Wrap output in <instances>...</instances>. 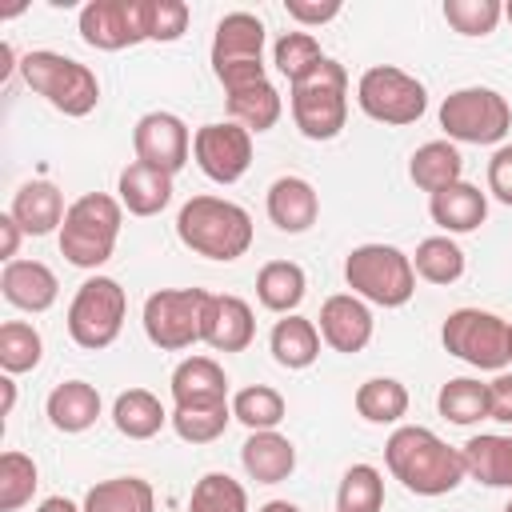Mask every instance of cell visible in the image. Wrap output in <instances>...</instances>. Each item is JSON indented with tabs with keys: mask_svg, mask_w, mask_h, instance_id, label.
Returning <instances> with one entry per match:
<instances>
[{
	"mask_svg": "<svg viewBox=\"0 0 512 512\" xmlns=\"http://www.w3.org/2000/svg\"><path fill=\"white\" fill-rule=\"evenodd\" d=\"M124 312H128V296L124 288L112 280V276H88L72 304H68V336L88 348V352H100L108 348L120 328H124Z\"/></svg>",
	"mask_w": 512,
	"mask_h": 512,
	"instance_id": "8",
	"label": "cell"
},
{
	"mask_svg": "<svg viewBox=\"0 0 512 512\" xmlns=\"http://www.w3.org/2000/svg\"><path fill=\"white\" fill-rule=\"evenodd\" d=\"M464 476L488 488H512V436L500 432H480L464 448Z\"/></svg>",
	"mask_w": 512,
	"mask_h": 512,
	"instance_id": "25",
	"label": "cell"
},
{
	"mask_svg": "<svg viewBox=\"0 0 512 512\" xmlns=\"http://www.w3.org/2000/svg\"><path fill=\"white\" fill-rule=\"evenodd\" d=\"M444 348L484 372H500L512 356H508V320L484 308H456L448 312L444 328H440Z\"/></svg>",
	"mask_w": 512,
	"mask_h": 512,
	"instance_id": "11",
	"label": "cell"
},
{
	"mask_svg": "<svg viewBox=\"0 0 512 512\" xmlns=\"http://www.w3.org/2000/svg\"><path fill=\"white\" fill-rule=\"evenodd\" d=\"M272 64L280 68V76H288V84H300L324 64L320 40L312 32H284L272 48Z\"/></svg>",
	"mask_w": 512,
	"mask_h": 512,
	"instance_id": "37",
	"label": "cell"
},
{
	"mask_svg": "<svg viewBox=\"0 0 512 512\" xmlns=\"http://www.w3.org/2000/svg\"><path fill=\"white\" fill-rule=\"evenodd\" d=\"M440 128L456 144H500L512 128V104L496 88H456L440 104Z\"/></svg>",
	"mask_w": 512,
	"mask_h": 512,
	"instance_id": "7",
	"label": "cell"
},
{
	"mask_svg": "<svg viewBox=\"0 0 512 512\" xmlns=\"http://www.w3.org/2000/svg\"><path fill=\"white\" fill-rule=\"evenodd\" d=\"M84 512H156V492L140 476H112L88 488Z\"/></svg>",
	"mask_w": 512,
	"mask_h": 512,
	"instance_id": "31",
	"label": "cell"
},
{
	"mask_svg": "<svg viewBox=\"0 0 512 512\" xmlns=\"http://www.w3.org/2000/svg\"><path fill=\"white\" fill-rule=\"evenodd\" d=\"M20 76L36 96H44L64 116H88L100 104L96 72L88 64L72 60V56H60V52H48V48L28 52L20 60Z\"/></svg>",
	"mask_w": 512,
	"mask_h": 512,
	"instance_id": "5",
	"label": "cell"
},
{
	"mask_svg": "<svg viewBox=\"0 0 512 512\" xmlns=\"http://www.w3.org/2000/svg\"><path fill=\"white\" fill-rule=\"evenodd\" d=\"M284 12L296 20V24H328V20H336L340 16V0H284Z\"/></svg>",
	"mask_w": 512,
	"mask_h": 512,
	"instance_id": "46",
	"label": "cell"
},
{
	"mask_svg": "<svg viewBox=\"0 0 512 512\" xmlns=\"http://www.w3.org/2000/svg\"><path fill=\"white\" fill-rule=\"evenodd\" d=\"M356 412L368 424H396L408 412V388L392 376H372L356 388Z\"/></svg>",
	"mask_w": 512,
	"mask_h": 512,
	"instance_id": "34",
	"label": "cell"
},
{
	"mask_svg": "<svg viewBox=\"0 0 512 512\" xmlns=\"http://www.w3.org/2000/svg\"><path fill=\"white\" fill-rule=\"evenodd\" d=\"M504 512H512V500H508V504H504Z\"/></svg>",
	"mask_w": 512,
	"mask_h": 512,
	"instance_id": "55",
	"label": "cell"
},
{
	"mask_svg": "<svg viewBox=\"0 0 512 512\" xmlns=\"http://www.w3.org/2000/svg\"><path fill=\"white\" fill-rule=\"evenodd\" d=\"M508 356H512V320H508Z\"/></svg>",
	"mask_w": 512,
	"mask_h": 512,
	"instance_id": "53",
	"label": "cell"
},
{
	"mask_svg": "<svg viewBox=\"0 0 512 512\" xmlns=\"http://www.w3.org/2000/svg\"><path fill=\"white\" fill-rule=\"evenodd\" d=\"M428 212L444 228V236H452V232H476L484 224V216H488V196L476 184L456 180V184H448V188H440V192L428 196Z\"/></svg>",
	"mask_w": 512,
	"mask_h": 512,
	"instance_id": "21",
	"label": "cell"
},
{
	"mask_svg": "<svg viewBox=\"0 0 512 512\" xmlns=\"http://www.w3.org/2000/svg\"><path fill=\"white\" fill-rule=\"evenodd\" d=\"M260 512H300V508H296V504H288V500H268Z\"/></svg>",
	"mask_w": 512,
	"mask_h": 512,
	"instance_id": "52",
	"label": "cell"
},
{
	"mask_svg": "<svg viewBox=\"0 0 512 512\" xmlns=\"http://www.w3.org/2000/svg\"><path fill=\"white\" fill-rule=\"evenodd\" d=\"M504 16L500 0H444V20L460 36H488Z\"/></svg>",
	"mask_w": 512,
	"mask_h": 512,
	"instance_id": "43",
	"label": "cell"
},
{
	"mask_svg": "<svg viewBox=\"0 0 512 512\" xmlns=\"http://www.w3.org/2000/svg\"><path fill=\"white\" fill-rule=\"evenodd\" d=\"M488 192L512 208V144H500L488 160Z\"/></svg>",
	"mask_w": 512,
	"mask_h": 512,
	"instance_id": "45",
	"label": "cell"
},
{
	"mask_svg": "<svg viewBox=\"0 0 512 512\" xmlns=\"http://www.w3.org/2000/svg\"><path fill=\"white\" fill-rule=\"evenodd\" d=\"M372 308L352 296V292H336L320 304V340L332 348V352H364L368 340H372Z\"/></svg>",
	"mask_w": 512,
	"mask_h": 512,
	"instance_id": "15",
	"label": "cell"
},
{
	"mask_svg": "<svg viewBox=\"0 0 512 512\" xmlns=\"http://www.w3.org/2000/svg\"><path fill=\"white\" fill-rule=\"evenodd\" d=\"M20 236H24V228L16 224V216H12V212H4V216H0V256H4V264H8V260H16Z\"/></svg>",
	"mask_w": 512,
	"mask_h": 512,
	"instance_id": "48",
	"label": "cell"
},
{
	"mask_svg": "<svg viewBox=\"0 0 512 512\" xmlns=\"http://www.w3.org/2000/svg\"><path fill=\"white\" fill-rule=\"evenodd\" d=\"M436 408L444 420L452 424H476V420H488V384L472 380V376H456L440 388L436 396Z\"/></svg>",
	"mask_w": 512,
	"mask_h": 512,
	"instance_id": "35",
	"label": "cell"
},
{
	"mask_svg": "<svg viewBox=\"0 0 512 512\" xmlns=\"http://www.w3.org/2000/svg\"><path fill=\"white\" fill-rule=\"evenodd\" d=\"M224 96H228L232 120H236L240 128H248V132H268V128H276V120H280V112H284V100H280V92L272 88V80H256V84H244V88L224 92Z\"/></svg>",
	"mask_w": 512,
	"mask_h": 512,
	"instance_id": "32",
	"label": "cell"
},
{
	"mask_svg": "<svg viewBox=\"0 0 512 512\" xmlns=\"http://www.w3.org/2000/svg\"><path fill=\"white\" fill-rule=\"evenodd\" d=\"M12 60H16L12 44H0V80H8V76H12V68H20V64H12Z\"/></svg>",
	"mask_w": 512,
	"mask_h": 512,
	"instance_id": "50",
	"label": "cell"
},
{
	"mask_svg": "<svg viewBox=\"0 0 512 512\" xmlns=\"http://www.w3.org/2000/svg\"><path fill=\"white\" fill-rule=\"evenodd\" d=\"M192 156L200 164V172L216 184H236L248 164H252V132L240 128L236 120L224 124H204L192 136Z\"/></svg>",
	"mask_w": 512,
	"mask_h": 512,
	"instance_id": "12",
	"label": "cell"
},
{
	"mask_svg": "<svg viewBox=\"0 0 512 512\" xmlns=\"http://www.w3.org/2000/svg\"><path fill=\"white\" fill-rule=\"evenodd\" d=\"M460 172H464V156H460V148H456L452 140H428V144H420V148L412 152V160H408L412 184L424 188L428 196L440 192V188H448V184H456Z\"/></svg>",
	"mask_w": 512,
	"mask_h": 512,
	"instance_id": "28",
	"label": "cell"
},
{
	"mask_svg": "<svg viewBox=\"0 0 512 512\" xmlns=\"http://www.w3.org/2000/svg\"><path fill=\"white\" fill-rule=\"evenodd\" d=\"M188 512H248V492L228 472H204L192 488Z\"/></svg>",
	"mask_w": 512,
	"mask_h": 512,
	"instance_id": "40",
	"label": "cell"
},
{
	"mask_svg": "<svg viewBox=\"0 0 512 512\" xmlns=\"http://www.w3.org/2000/svg\"><path fill=\"white\" fill-rule=\"evenodd\" d=\"M204 288H160L144 300V336L164 348L180 352L204 340V308H208Z\"/></svg>",
	"mask_w": 512,
	"mask_h": 512,
	"instance_id": "9",
	"label": "cell"
},
{
	"mask_svg": "<svg viewBox=\"0 0 512 512\" xmlns=\"http://www.w3.org/2000/svg\"><path fill=\"white\" fill-rule=\"evenodd\" d=\"M168 420H172V416L164 412V404H160L148 388H128V392H120L116 404H112V424H116V432L128 436V440H152Z\"/></svg>",
	"mask_w": 512,
	"mask_h": 512,
	"instance_id": "30",
	"label": "cell"
},
{
	"mask_svg": "<svg viewBox=\"0 0 512 512\" xmlns=\"http://www.w3.org/2000/svg\"><path fill=\"white\" fill-rule=\"evenodd\" d=\"M316 216H320V196L304 176L272 180V188H268V220L280 232L300 236V232H308L316 224Z\"/></svg>",
	"mask_w": 512,
	"mask_h": 512,
	"instance_id": "20",
	"label": "cell"
},
{
	"mask_svg": "<svg viewBox=\"0 0 512 512\" xmlns=\"http://www.w3.org/2000/svg\"><path fill=\"white\" fill-rule=\"evenodd\" d=\"M344 280L352 296L380 308H400L416 292V268L412 256H404L396 244H360L344 260Z\"/></svg>",
	"mask_w": 512,
	"mask_h": 512,
	"instance_id": "4",
	"label": "cell"
},
{
	"mask_svg": "<svg viewBox=\"0 0 512 512\" xmlns=\"http://www.w3.org/2000/svg\"><path fill=\"white\" fill-rule=\"evenodd\" d=\"M356 104L376 124H396L400 128V124H416L424 116L428 92H424V84L412 72H404L396 64H376V68H368L360 76Z\"/></svg>",
	"mask_w": 512,
	"mask_h": 512,
	"instance_id": "10",
	"label": "cell"
},
{
	"mask_svg": "<svg viewBox=\"0 0 512 512\" xmlns=\"http://www.w3.org/2000/svg\"><path fill=\"white\" fill-rule=\"evenodd\" d=\"M288 104H292L296 128L308 140H332V136H340V128L348 120V72H344V64L332 60V56H324V64L308 80L292 84Z\"/></svg>",
	"mask_w": 512,
	"mask_h": 512,
	"instance_id": "6",
	"label": "cell"
},
{
	"mask_svg": "<svg viewBox=\"0 0 512 512\" xmlns=\"http://www.w3.org/2000/svg\"><path fill=\"white\" fill-rule=\"evenodd\" d=\"M268 348H272V360L288 372H300L308 364H316L320 356V328L308 320V316H284L276 320L272 336H268Z\"/></svg>",
	"mask_w": 512,
	"mask_h": 512,
	"instance_id": "27",
	"label": "cell"
},
{
	"mask_svg": "<svg viewBox=\"0 0 512 512\" xmlns=\"http://www.w3.org/2000/svg\"><path fill=\"white\" fill-rule=\"evenodd\" d=\"M172 404L176 408H212L228 404V376L212 356H188L172 372Z\"/></svg>",
	"mask_w": 512,
	"mask_h": 512,
	"instance_id": "18",
	"label": "cell"
},
{
	"mask_svg": "<svg viewBox=\"0 0 512 512\" xmlns=\"http://www.w3.org/2000/svg\"><path fill=\"white\" fill-rule=\"evenodd\" d=\"M264 64V24L252 12H228L216 24L212 36V72H232V68H256Z\"/></svg>",
	"mask_w": 512,
	"mask_h": 512,
	"instance_id": "16",
	"label": "cell"
},
{
	"mask_svg": "<svg viewBox=\"0 0 512 512\" xmlns=\"http://www.w3.org/2000/svg\"><path fill=\"white\" fill-rule=\"evenodd\" d=\"M40 484V468L24 452H4L0 456V512H16L32 500Z\"/></svg>",
	"mask_w": 512,
	"mask_h": 512,
	"instance_id": "41",
	"label": "cell"
},
{
	"mask_svg": "<svg viewBox=\"0 0 512 512\" xmlns=\"http://www.w3.org/2000/svg\"><path fill=\"white\" fill-rule=\"evenodd\" d=\"M412 268L428 284H456L464 276V248L452 236H428L416 244Z\"/></svg>",
	"mask_w": 512,
	"mask_h": 512,
	"instance_id": "33",
	"label": "cell"
},
{
	"mask_svg": "<svg viewBox=\"0 0 512 512\" xmlns=\"http://www.w3.org/2000/svg\"><path fill=\"white\" fill-rule=\"evenodd\" d=\"M8 212L16 216V224H20L28 236H48V232L60 228L64 216H68L64 192H60L56 184H48V180H28V184H20Z\"/></svg>",
	"mask_w": 512,
	"mask_h": 512,
	"instance_id": "22",
	"label": "cell"
},
{
	"mask_svg": "<svg viewBox=\"0 0 512 512\" xmlns=\"http://www.w3.org/2000/svg\"><path fill=\"white\" fill-rule=\"evenodd\" d=\"M240 464L256 484H280L296 472V444L288 436L272 432H252L240 448Z\"/></svg>",
	"mask_w": 512,
	"mask_h": 512,
	"instance_id": "23",
	"label": "cell"
},
{
	"mask_svg": "<svg viewBox=\"0 0 512 512\" xmlns=\"http://www.w3.org/2000/svg\"><path fill=\"white\" fill-rule=\"evenodd\" d=\"M116 192H120L116 200H120L132 216H156V212H164L168 200H172V176L160 172V168H152V164L132 160V164L120 172Z\"/></svg>",
	"mask_w": 512,
	"mask_h": 512,
	"instance_id": "24",
	"label": "cell"
},
{
	"mask_svg": "<svg viewBox=\"0 0 512 512\" xmlns=\"http://www.w3.org/2000/svg\"><path fill=\"white\" fill-rule=\"evenodd\" d=\"M304 292H308V276H304V268L292 264V260H268V264L260 268V276H256V296H260V304H264L268 312L292 316V312L300 308Z\"/></svg>",
	"mask_w": 512,
	"mask_h": 512,
	"instance_id": "29",
	"label": "cell"
},
{
	"mask_svg": "<svg viewBox=\"0 0 512 512\" xmlns=\"http://www.w3.org/2000/svg\"><path fill=\"white\" fill-rule=\"evenodd\" d=\"M44 412L56 432H88L100 416V392L88 380H64L48 392Z\"/></svg>",
	"mask_w": 512,
	"mask_h": 512,
	"instance_id": "26",
	"label": "cell"
},
{
	"mask_svg": "<svg viewBox=\"0 0 512 512\" xmlns=\"http://www.w3.org/2000/svg\"><path fill=\"white\" fill-rule=\"evenodd\" d=\"M504 16H508V20H512V0H508V4H504Z\"/></svg>",
	"mask_w": 512,
	"mask_h": 512,
	"instance_id": "54",
	"label": "cell"
},
{
	"mask_svg": "<svg viewBox=\"0 0 512 512\" xmlns=\"http://www.w3.org/2000/svg\"><path fill=\"white\" fill-rule=\"evenodd\" d=\"M184 248L208 260H240L252 248V216L224 196H192L176 216Z\"/></svg>",
	"mask_w": 512,
	"mask_h": 512,
	"instance_id": "2",
	"label": "cell"
},
{
	"mask_svg": "<svg viewBox=\"0 0 512 512\" xmlns=\"http://www.w3.org/2000/svg\"><path fill=\"white\" fill-rule=\"evenodd\" d=\"M144 12V40L172 44L188 28V4L184 0H140Z\"/></svg>",
	"mask_w": 512,
	"mask_h": 512,
	"instance_id": "44",
	"label": "cell"
},
{
	"mask_svg": "<svg viewBox=\"0 0 512 512\" xmlns=\"http://www.w3.org/2000/svg\"><path fill=\"white\" fill-rule=\"evenodd\" d=\"M124 204L108 192H84L68 204V216L60 224V252L76 268H100L112 260L120 240Z\"/></svg>",
	"mask_w": 512,
	"mask_h": 512,
	"instance_id": "3",
	"label": "cell"
},
{
	"mask_svg": "<svg viewBox=\"0 0 512 512\" xmlns=\"http://www.w3.org/2000/svg\"><path fill=\"white\" fill-rule=\"evenodd\" d=\"M80 36L88 48L120 52L144 40L140 0H88L80 8Z\"/></svg>",
	"mask_w": 512,
	"mask_h": 512,
	"instance_id": "14",
	"label": "cell"
},
{
	"mask_svg": "<svg viewBox=\"0 0 512 512\" xmlns=\"http://www.w3.org/2000/svg\"><path fill=\"white\" fill-rule=\"evenodd\" d=\"M0 292L20 312H48L60 296V280L40 260H8L0 272Z\"/></svg>",
	"mask_w": 512,
	"mask_h": 512,
	"instance_id": "17",
	"label": "cell"
},
{
	"mask_svg": "<svg viewBox=\"0 0 512 512\" xmlns=\"http://www.w3.org/2000/svg\"><path fill=\"white\" fill-rule=\"evenodd\" d=\"M36 512H84V508H76L68 496H48V500H40Z\"/></svg>",
	"mask_w": 512,
	"mask_h": 512,
	"instance_id": "49",
	"label": "cell"
},
{
	"mask_svg": "<svg viewBox=\"0 0 512 512\" xmlns=\"http://www.w3.org/2000/svg\"><path fill=\"white\" fill-rule=\"evenodd\" d=\"M132 148L140 164H152L168 176H176L188 164L192 132L176 112H144L132 128Z\"/></svg>",
	"mask_w": 512,
	"mask_h": 512,
	"instance_id": "13",
	"label": "cell"
},
{
	"mask_svg": "<svg viewBox=\"0 0 512 512\" xmlns=\"http://www.w3.org/2000/svg\"><path fill=\"white\" fill-rule=\"evenodd\" d=\"M384 508V476L372 464H352L336 488V512H380Z\"/></svg>",
	"mask_w": 512,
	"mask_h": 512,
	"instance_id": "38",
	"label": "cell"
},
{
	"mask_svg": "<svg viewBox=\"0 0 512 512\" xmlns=\"http://www.w3.org/2000/svg\"><path fill=\"white\" fill-rule=\"evenodd\" d=\"M488 420L512 424V372H500L488 384Z\"/></svg>",
	"mask_w": 512,
	"mask_h": 512,
	"instance_id": "47",
	"label": "cell"
},
{
	"mask_svg": "<svg viewBox=\"0 0 512 512\" xmlns=\"http://www.w3.org/2000/svg\"><path fill=\"white\" fill-rule=\"evenodd\" d=\"M40 356H44V340H40V332L32 324H24V320L0 324V368L8 376L32 372L40 364Z\"/></svg>",
	"mask_w": 512,
	"mask_h": 512,
	"instance_id": "39",
	"label": "cell"
},
{
	"mask_svg": "<svg viewBox=\"0 0 512 512\" xmlns=\"http://www.w3.org/2000/svg\"><path fill=\"white\" fill-rule=\"evenodd\" d=\"M256 336V320L248 300L240 296H208L204 308V344L216 352H244Z\"/></svg>",
	"mask_w": 512,
	"mask_h": 512,
	"instance_id": "19",
	"label": "cell"
},
{
	"mask_svg": "<svg viewBox=\"0 0 512 512\" xmlns=\"http://www.w3.org/2000/svg\"><path fill=\"white\" fill-rule=\"evenodd\" d=\"M384 464L416 496H448L464 480L460 448L444 444L432 428H420V424H404L388 436Z\"/></svg>",
	"mask_w": 512,
	"mask_h": 512,
	"instance_id": "1",
	"label": "cell"
},
{
	"mask_svg": "<svg viewBox=\"0 0 512 512\" xmlns=\"http://www.w3.org/2000/svg\"><path fill=\"white\" fill-rule=\"evenodd\" d=\"M232 420H240L248 432H272L284 420V396L268 384H248L232 396Z\"/></svg>",
	"mask_w": 512,
	"mask_h": 512,
	"instance_id": "36",
	"label": "cell"
},
{
	"mask_svg": "<svg viewBox=\"0 0 512 512\" xmlns=\"http://www.w3.org/2000/svg\"><path fill=\"white\" fill-rule=\"evenodd\" d=\"M0 392H4L0 416H8V412H12V404H16V384H12V376H4V380H0Z\"/></svg>",
	"mask_w": 512,
	"mask_h": 512,
	"instance_id": "51",
	"label": "cell"
},
{
	"mask_svg": "<svg viewBox=\"0 0 512 512\" xmlns=\"http://www.w3.org/2000/svg\"><path fill=\"white\" fill-rule=\"evenodd\" d=\"M232 420V404H212V408H172V428L184 444H212L224 436Z\"/></svg>",
	"mask_w": 512,
	"mask_h": 512,
	"instance_id": "42",
	"label": "cell"
}]
</instances>
